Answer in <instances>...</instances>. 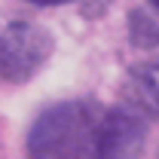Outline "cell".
I'll return each mask as SVG.
<instances>
[{"instance_id":"2","label":"cell","mask_w":159,"mask_h":159,"mask_svg":"<svg viewBox=\"0 0 159 159\" xmlns=\"http://www.w3.org/2000/svg\"><path fill=\"white\" fill-rule=\"evenodd\" d=\"M52 55V37L34 21L12 19L0 25V77L25 83Z\"/></svg>"},{"instance_id":"4","label":"cell","mask_w":159,"mask_h":159,"mask_svg":"<svg viewBox=\"0 0 159 159\" xmlns=\"http://www.w3.org/2000/svg\"><path fill=\"white\" fill-rule=\"evenodd\" d=\"M147 6H150V12H135L132 16V31H153L159 37V0H147Z\"/></svg>"},{"instance_id":"1","label":"cell","mask_w":159,"mask_h":159,"mask_svg":"<svg viewBox=\"0 0 159 159\" xmlns=\"http://www.w3.org/2000/svg\"><path fill=\"white\" fill-rule=\"evenodd\" d=\"M107 113L95 101H58L28 132V159H95Z\"/></svg>"},{"instance_id":"3","label":"cell","mask_w":159,"mask_h":159,"mask_svg":"<svg viewBox=\"0 0 159 159\" xmlns=\"http://www.w3.org/2000/svg\"><path fill=\"white\" fill-rule=\"evenodd\" d=\"M125 107L138 116H159V55L135 64L125 80Z\"/></svg>"},{"instance_id":"5","label":"cell","mask_w":159,"mask_h":159,"mask_svg":"<svg viewBox=\"0 0 159 159\" xmlns=\"http://www.w3.org/2000/svg\"><path fill=\"white\" fill-rule=\"evenodd\" d=\"M28 3H37V6H55V3H64V0H28Z\"/></svg>"}]
</instances>
